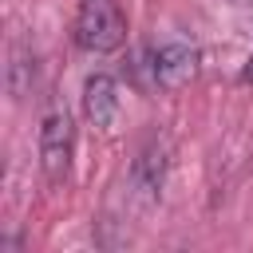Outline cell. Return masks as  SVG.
<instances>
[{
    "instance_id": "7a4b0ae2",
    "label": "cell",
    "mask_w": 253,
    "mask_h": 253,
    "mask_svg": "<svg viewBox=\"0 0 253 253\" xmlns=\"http://www.w3.org/2000/svg\"><path fill=\"white\" fill-rule=\"evenodd\" d=\"M75 162V123L63 103H51L40 119V170L47 186H63Z\"/></svg>"
},
{
    "instance_id": "52a82bcc",
    "label": "cell",
    "mask_w": 253,
    "mask_h": 253,
    "mask_svg": "<svg viewBox=\"0 0 253 253\" xmlns=\"http://www.w3.org/2000/svg\"><path fill=\"white\" fill-rule=\"evenodd\" d=\"M241 83H253V55H249V63L241 67Z\"/></svg>"
},
{
    "instance_id": "3957f363",
    "label": "cell",
    "mask_w": 253,
    "mask_h": 253,
    "mask_svg": "<svg viewBox=\"0 0 253 253\" xmlns=\"http://www.w3.org/2000/svg\"><path fill=\"white\" fill-rule=\"evenodd\" d=\"M146 71H150V83L158 91H182L198 75V47L186 40H166L162 47L150 51Z\"/></svg>"
},
{
    "instance_id": "8992f818",
    "label": "cell",
    "mask_w": 253,
    "mask_h": 253,
    "mask_svg": "<svg viewBox=\"0 0 253 253\" xmlns=\"http://www.w3.org/2000/svg\"><path fill=\"white\" fill-rule=\"evenodd\" d=\"M36 71H40L36 51L28 43H12V63H8V91H12V99H24L36 87Z\"/></svg>"
},
{
    "instance_id": "6da1fadb",
    "label": "cell",
    "mask_w": 253,
    "mask_h": 253,
    "mask_svg": "<svg viewBox=\"0 0 253 253\" xmlns=\"http://www.w3.org/2000/svg\"><path fill=\"white\" fill-rule=\"evenodd\" d=\"M75 47L87 55H111L126 43V16L119 0H79L75 24H71Z\"/></svg>"
},
{
    "instance_id": "5b68a950",
    "label": "cell",
    "mask_w": 253,
    "mask_h": 253,
    "mask_svg": "<svg viewBox=\"0 0 253 253\" xmlns=\"http://www.w3.org/2000/svg\"><path fill=\"white\" fill-rule=\"evenodd\" d=\"M119 107H123L119 79L107 75V71H91L83 79V115H87V123L95 130H111L115 119H119Z\"/></svg>"
},
{
    "instance_id": "ba28073f",
    "label": "cell",
    "mask_w": 253,
    "mask_h": 253,
    "mask_svg": "<svg viewBox=\"0 0 253 253\" xmlns=\"http://www.w3.org/2000/svg\"><path fill=\"white\" fill-rule=\"evenodd\" d=\"M233 4H253V0H233Z\"/></svg>"
},
{
    "instance_id": "277c9868",
    "label": "cell",
    "mask_w": 253,
    "mask_h": 253,
    "mask_svg": "<svg viewBox=\"0 0 253 253\" xmlns=\"http://www.w3.org/2000/svg\"><path fill=\"white\" fill-rule=\"evenodd\" d=\"M166 170H170V146L162 138H150L134 166H130V198L138 206H154L162 198V186H166Z\"/></svg>"
}]
</instances>
